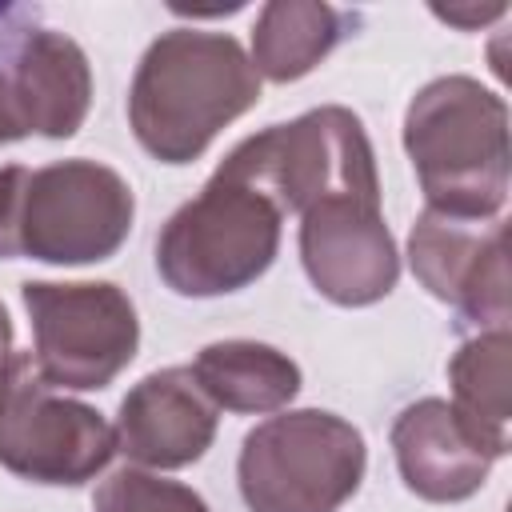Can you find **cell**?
Here are the masks:
<instances>
[{
  "label": "cell",
  "instance_id": "9",
  "mask_svg": "<svg viewBox=\"0 0 512 512\" xmlns=\"http://www.w3.org/2000/svg\"><path fill=\"white\" fill-rule=\"evenodd\" d=\"M416 280L480 332L508 328V224L500 216L464 220L424 208L408 232Z\"/></svg>",
  "mask_w": 512,
  "mask_h": 512
},
{
  "label": "cell",
  "instance_id": "15",
  "mask_svg": "<svg viewBox=\"0 0 512 512\" xmlns=\"http://www.w3.org/2000/svg\"><path fill=\"white\" fill-rule=\"evenodd\" d=\"M348 24H356V16L320 0H272L256 16L248 60L264 80H300L348 36Z\"/></svg>",
  "mask_w": 512,
  "mask_h": 512
},
{
  "label": "cell",
  "instance_id": "12",
  "mask_svg": "<svg viewBox=\"0 0 512 512\" xmlns=\"http://www.w3.org/2000/svg\"><path fill=\"white\" fill-rule=\"evenodd\" d=\"M392 452L404 488L432 504H456L480 492L496 460L440 396L416 400L396 416Z\"/></svg>",
  "mask_w": 512,
  "mask_h": 512
},
{
  "label": "cell",
  "instance_id": "23",
  "mask_svg": "<svg viewBox=\"0 0 512 512\" xmlns=\"http://www.w3.org/2000/svg\"><path fill=\"white\" fill-rule=\"evenodd\" d=\"M12 356H16V352H0V392H4V384H8V372H12Z\"/></svg>",
  "mask_w": 512,
  "mask_h": 512
},
{
  "label": "cell",
  "instance_id": "3",
  "mask_svg": "<svg viewBox=\"0 0 512 512\" xmlns=\"http://www.w3.org/2000/svg\"><path fill=\"white\" fill-rule=\"evenodd\" d=\"M284 212L232 168H216L196 200L172 212L156 240V268L180 296H224L268 272Z\"/></svg>",
  "mask_w": 512,
  "mask_h": 512
},
{
  "label": "cell",
  "instance_id": "6",
  "mask_svg": "<svg viewBox=\"0 0 512 512\" xmlns=\"http://www.w3.org/2000/svg\"><path fill=\"white\" fill-rule=\"evenodd\" d=\"M20 300L32 320V368L48 388H108L136 356L140 320L124 288L108 280H28Z\"/></svg>",
  "mask_w": 512,
  "mask_h": 512
},
{
  "label": "cell",
  "instance_id": "14",
  "mask_svg": "<svg viewBox=\"0 0 512 512\" xmlns=\"http://www.w3.org/2000/svg\"><path fill=\"white\" fill-rule=\"evenodd\" d=\"M192 376L228 412H280L300 392V364L260 340H216L200 348Z\"/></svg>",
  "mask_w": 512,
  "mask_h": 512
},
{
  "label": "cell",
  "instance_id": "4",
  "mask_svg": "<svg viewBox=\"0 0 512 512\" xmlns=\"http://www.w3.org/2000/svg\"><path fill=\"white\" fill-rule=\"evenodd\" d=\"M368 468L360 428L336 412L296 408L256 424L236 460L248 512H336Z\"/></svg>",
  "mask_w": 512,
  "mask_h": 512
},
{
  "label": "cell",
  "instance_id": "21",
  "mask_svg": "<svg viewBox=\"0 0 512 512\" xmlns=\"http://www.w3.org/2000/svg\"><path fill=\"white\" fill-rule=\"evenodd\" d=\"M440 20H448V24H460V28H476V24H484V20H492V16H500L504 12V4H492V8H432Z\"/></svg>",
  "mask_w": 512,
  "mask_h": 512
},
{
  "label": "cell",
  "instance_id": "13",
  "mask_svg": "<svg viewBox=\"0 0 512 512\" xmlns=\"http://www.w3.org/2000/svg\"><path fill=\"white\" fill-rule=\"evenodd\" d=\"M12 92L28 124V136L32 132L48 140L72 136L92 104V68L84 48L72 36L36 24L16 52Z\"/></svg>",
  "mask_w": 512,
  "mask_h": 512
},
{
  "label": "cell",
  "instance_id": "16",
  "mask_svg": "<svg viewBox=\"0 0 512 512\" xmlns=\"http://www.w3.org/2000/svg\"><path fill=\"white\" fill-rule=\"evenodd\" d=\"M452 380V412L464 428L500 460L508 452L512 424V336L508 328H492L460 344L448 364Z\"/></svg>",
  "mask_w": 512,
  "mask_h": 512
},
{
  "label": "cell",
  "instance_id": "11",
  "mask_svg": "<svg viewBox=\"0 0 512 512\" xmlns=\"http://www.w3.org/2000/svg\"><path fill=\"white\" fill-rule=\"evenodd\" d=\"M112 432L116 452L144 468H188L216 440V404L196 384L192 368H160L132 384Z\"/></svg>",
  "mask_w": 512,
  "mask_h": 512
},
{
  "label": "cell",
  "instance_id": "19",
  "mask_svg": "<svg viewBox=\"0 0 512 512\" xmlns=\"http://www.w3.org/2000/svg\"><path fill=\"white\" fill-rule=\"evenodd\" d=\"M36 28V12L32 8H12L0 4V72H12L20 44L28 40V32Z\"/></svg>",
  "mask_w": 512,
  "mask_h": 512
},
{
  "label": "cell",
  "instance_id": "5",
  "mask_svg": "<svg viewBox=\"0 0 512 512\" xmlns=\"http://www.w3.org/2000/svg\"><path fill=\"white\" fill-rule=\"evenodd\" d=\"M220 164L252 180L284 216L308 212L324 196L380 200L368 132L360 116L340 104H324L288 124H272L240 140Z\"/></svg>",
  "mask_w": 512,
  "mask_h": 512
},
{
  "label": "cell",
  "instance_id": "7",
  "mask_svg": "<svg viewBox=\"0 0 512 512\" xmlns=\"http://www.w3.org/2000/svg\"><path fill=\"white\" fill-rule=\"evenodd\" d=\"M136 200L128 180L96 160H56L24 172L16 256L44 264H92L120 252Z\"/></svg>",
  "mask_w": 512,
  "mask_h": 512
},
{
  "label": "cell",
  "instance_id": "18",
  "mask_svg": "<svg viewBox=\"0 0 512 512\" xmlns=\"http://www.w3.org/2000/svg\"><path fill=\"white\" fill-rule=\"evenodd\" d=\"M24 164L0 168V260H16V212L24 188Z\"/></svg>",
  "mask_w": 512,
  "mask_h": 512
},
{
  "label": "cell",
  "instance_id": "1",
  "mask_svg": "<svg viewBox=\"0 0 512 512\" xmlns=\"http://www.w3.org/2000/svg\"><path fill=\"white\" fill-rule=\"evenodd\" d=\"M256 100L260 76L236 36L172 28L148 44L136 68L128 120L148 156L188 164Z\"/></svg>",
  "mask_w": 512,
  "mask_h": 512
},
{
  "label": "cell",
  "instance_id": "22",
  "mask_svg": "<svg viewBox=\"0 0 512 512\" xmlns=\"http://www.w3.org/2000/svg\"><path fill=\"white\" fill-rule=\"evenodd\" d=\"M0 352H12V320L4 312V304H0Z\"/></svg>",
  "mask_w": 512,
  "mask_h": 512
},
{
  "label": "cell",
  "instance_id": "10",
  "mask_svg": "<svg viewBox=\"0 0 512 512\" xmlns=\"http://www.w3.org/2000/svg\"><path fill=\"white\" fill-rule=\"evenodd\" d=\"M300 260L316 292L344 308L384 300L400 276V252L380 200L360 196H324L300 212Z\"/></svg>",
  "mask_w": 512,
  "mask_h": 512
},
{
  "label": "cell",
  "instance_id": "17",
  "mask_svg": "<svg viewBox=\"0 0 512 512\" xmlns=\"http://www.w3.org/2000/svg\"><path fill=\"white\" fill-rule=\"evenodd\" d=\"M92 512H212V508L188 484L164 480L144 468H120L96 488Z\"/></svg>",
  "mask_w": 512,
  "mask_h": 512
},
{
  "label": "cell",
  "instance_id": "20",
  "mask_svg": "<svg viewBox=\"0 0 512 512\" xmlns=\"http://www.w3.org/2000/svg\"><path fill=\"white\" fill-rule=\"evenodd\" d=\"M20 136H28V124H24L16 92H12V72H0V144L20 140Z\"/></svg>",
  "mask_w": 512,
  "mask_h": 512
},
{
  "label": "cell",
  "instance_id": "2",
  "mask_svg": "<svg viewBox=\"0 0 512 512\" xmlns=\"http://www.w3.org/2000/svg\"><path fill=\"white\" fill-rule=\"evenodd\" d=\"M404 152L432 212L488 220L508 200V104L472 76L424 84L404 112Z\"/></svg>",
  "mask_w": 512,
  "mask_h": 512
},
{
  "label": "cell",
  "instance_id": "8",
  "mask_svg": "<svg viewBox=\"0 0 512 512\" xmlns=\"http://www.w3.org/2000/svg\"><path fill=\"white\" fill-rule=\"evenodd\" d=\"M116 452L112 424L48 388L32 356H12L8 384L0 392V468L32 484H84Z\"/></svg>",
  "mask_w": 512,
  "mask_h": 512
}]
</instances>
